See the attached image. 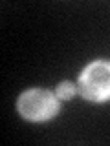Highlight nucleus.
Returning <instances> with one entry per match:
<instances>
[{
    "instance_id": "1",
    "label": "nucleus",
    "mask_w": 110,
    "mask_h": 146,
    "mask_svg": "<svg viewBox=\"0 0 110 146\" xmlns=\"http://www.w3.org/2000/svg\"><path fill=\"white\" fill-rule=\"evenodd\" d=\"M17 108L28 121H48L59 111V102L46 90H28L18 97Z\"/></svg>"
},
{
    "instance_id": "2",
    "label": "nucleus",
    "mask_w": 110,
    "mask_h": 146,
    "mask_svg": "<svg viewBox=\"0 0 110 146\" xmlns=\"http://www.w3.org/2000/svg\"><path fill=\"white\" fill-rule=\"evenodd\" d=\"M81 93L92 102H103L110 99V62H92L81 75Z\"/></svg>"
},
{
    "instance_id": "3",
    "label": "nucleus",
    "mask_w": 110,
    "mask_h": 146,
    "mask_svg": "<svg viewBox=\"0 0 110 146\" xmlns=\"http://www.w3.org/2000/svg\"><path fill=\"white\" fill-rule=\"evenodd\" d=\"M73 93H75V88H73L72 82H61V84H59V88H57V97L59 99H62V100L72 99Z\"/></svg>"
}]
</instances>
